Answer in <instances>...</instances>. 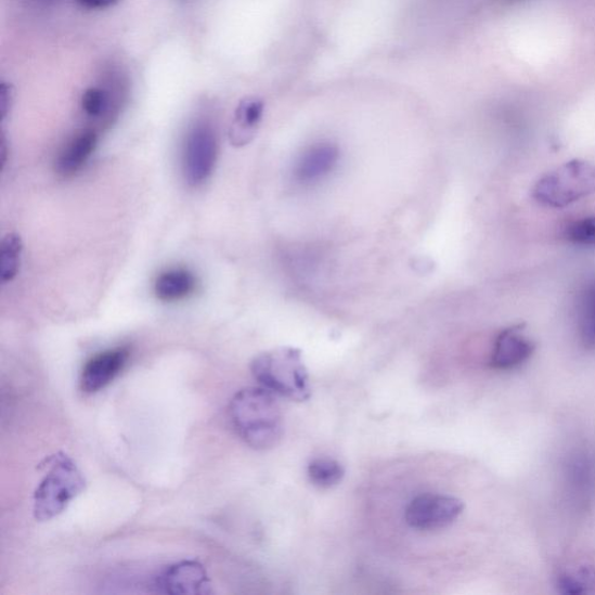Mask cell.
Masks as SVG:
<instances>
[{"label":"cell","instance_id":"10","mask_svg":"<svg viewBox=\"0 0 595 595\" xmlns=\"http://www.w3.org/2000/svg\"><path fill=\"white\" fill-rule=\"evenodd\" d=\"M340 151L332 143H319L305 152L295 169L300 183H313L324 179L339 163Z\"/></svg>","mask_w":595,"mask_h":595},{"label":"cell","instance_id":"17","mask_svg":"<svg viewBox=\"0 0 595 595\" xmlns=\"http://www.w3.org/2000/svg\"><path fill=\"white\" fill-rule=\"evenodd\" d=\"M23 255V241L20 235L10 233L2 241V262H0V275L4 284L18 276Z\"/></svg>","mask_w":595,"mask_h":595},{"label":"cell","instance_id":"1","mask_svg":"<svg viewBox=\"0 0 595 595\" xmlns=\"http://www.w3.org/2000/svg\"><path fill=\"white\" fill-rule=\"evenodd\" d=\"M230 417L237 436L255 450L275 448L284 434V419L273 393L264 388L240 390L231 400Z\"/></svg>","mask_w":595,"mask_h":595},{"label":"cell","instance_id":"14","mask_svg":"<svg viewBox=\"0 0 595 595\" xmlns=\"http://www.w3.org/2000/svg\"><path fill=\"white\" fill-rule=\"evenodd\" d=\"M197 281L193 273L185 269L167 270L157 277L154 292L159 300L180 301L195 293Z\"/></svg>","mask_w":595,"mask_h":595},{"label":"cell","instance_id":"6","mask_svg":"<svg viewBox=\"0 0 595 595\" xmlns=\"http://www.w3.org/2000/svg\"><path fill=\"white\" fill-rule=\"evenodd\" d=\"M464 510L458 497L426 493L414 497L405 512L408 525L417 530H438L452 526Z\"/></svg>","mask_w":595,"mask_h":595},{"label":"cell","instance_id":"8","mask_svg":"<svg viewBox=\"0 0 595 595\" xmlns=\"http://www.w3.org/2000/svg\"><path fill=\"white\" fill-rule=\"evenodd\" d=\"M128 359L130 349L126 347L109 349L93 357L87 362L80 375V388L87 393L105 389L120 375Z\"/></svg>","mask_w":595,"mask_h":595},{"label":"cell","instance_id":"16","mask_svg":"<svg viewBox=\"0 0 595 595\" xmlns=\"http://www.w3.org/2000/svg\"><path fill=\"white\" fill-rule=\"evenodd\" d=\"M557 588L570 595L595 593V568L584 566L562 572L557 579Z\"/></svg>","mask_w":595,"mask_h":595},{"label":"cell","instance_id":"13","mask_svg":"<svg viewBox=\"0 0 595 595\" xmlns=\"http://www.w3.org/2000/svg\"><path fill=\"white\" fill-rule=\"evenodd\" d=\"M119 95L106 87H91L82 95L85 116L100 124H109L118 115Z\"/></svg>","mask_w":595,"mask_h":595},{"label":"cell","instance_id":"20","mask_svg":"<svg viewBox=\"0 0 595 595\" xmlns=\"http://www.w3.org/2000/svg\"><path fill=\"white\" fill-rule=\"evenodd\" d=\"M77 2L91 10H104L116 5L119 0H77Z\"/></svg>","mask_w":595,"mask_h":595},{"label":"cell","instance_id":"7","mask_svg":"<svg viewBox=\"0 0 595 595\" xmlns=\"http://www.w3.org/2000/svg\"><path fill=\"white\" fill-rule=\"evenodd\" d=\"M159 593L173 595H203L212 593L210 578L197 560L174 562L160 572L155 581Z\"/></svg>","mask_w":595,"mask_h":595},{"label":"cell","instance_id":"2","mask_svg":"<svg viewBox=\"0 0 595 595\" xmlns=\"http://www.w3.org/2000/svg\"><path fill=\"white\" fill-rule=\"evenodd\" d=\"M250 370L262 388L273 394L303 403L311 398L312 390L307 365L301 350L294 347L271 349L257 355Z\"/></svg>","mask_w":595,"mask_h":595},{"label":"cell","instance_id":"12","mask_svg":"<svg viewBox=\"0 0 595 595\" xmlns=\"http://www.w3.org/2000/svg\"><path fill=\"white\" fill-rule=\"evenodd\" d=\"M264 112L261 100L249 96L241 102L230 131V140L235 147H245L259 130Z\"/></svg>","mask_w":595,"mask_h":595},{"label":"cell","instance_id":"4","mask_svg":"<svg viewBox=\"0 0 595 595\" xmlns=\"http://www.w3.org/2000/svg\"><path fill=\"white\" fill-rule=\"evenodd\" d=\"M594 192L595 165L572 159L544 174L533 189V197L543 206L565 208Z\"/></svg>","mask_w":595,"mask_h":595},{"label":"cell","instance_id":"15","mask_svg":"<svg viewBox=\"0 0 595 595\" xmlns=\"http://www.w3.org/2000/svg\"><path fill=\"white\" fill-rule=\"evenodd\" d=\"M308 475L316 488L331 489L340 484L346 476V469L336 460L321 457L309 464Z\"/></svg>","mask_w":595,"mask_h":595},{"label":"cell","instance_id":"18","mask_svg":"<svg viewBox=\"0 0 595 595\" xmlns=\"http://www.w3.org/2000/svg\"><path fill=\"white\" fill-rule=\"evenodd\" d=\"M579 329H581L584 345L595 347V285L588 289L583 298Z\"/></svg>","mask_w":595,"mask_h":595},{"label":"cell","instance_id":"21","mask_svg":"<svg viewBox=\"0 0 595 595\" xmlns=\"http://www.w3.org/2000/svg\"><path fill=\"white\" fill-rule=\"evenodd\" d=\"M12 102V94L10 87L3 83L2 86V99H0V109H2L3 119L7 118Z\"/></svg>","mask_w":595,"mask_h":595},{"label":"cell","instance_id":"9","mask_svg":"<svg viewBox=\"0 0 595 595\" xmlns=\"http://www.w3.org/2000/svg\"><path fill=\"white\" fill-rule=\"evenodd\" d=\"M535 344L525 335L521 326H513L497 335L491 364L495 368L509 370L525 363L533 355Z\"/></svg>","mask_w":595,"mask_h":595},{"label":"cell","instance_id":"5","mask_svg":"<svg viewBox=\"0 0 595 595\" xmlns=\"http://www.w3.org/2000/svg\"><path fill=\"white\" fill-rule=\"evenodd\" d=\"M218 158V139L211 125L198 122L189 131L183 150V173L190 186L210 179Z\"/></svg>","mask_w":595,"mask_h":595},{"label":"cell","instance_id":"3","mask_svg":"<svg viewBox=\"0 0 595 595\" xmlns=\"http://www.w3.org/2000/svg\"><path fill=\"white\" fill-rule=\"evenodd\" d=\"M47 468L34 496L35 519L39 522L59 517L87 488L83 473L66 454L52 456Z\"/></svg>","mask_w":595,"mask_h":595},{"label":"cell","instance_id":"11","mask_svg":"<svg viewBox=\"0 0 595 595\" xmlns=\"http://www.w3.org/2000/svg\"><path fill=\"white\" fill-rule=\"evenodd\" d=\"M99 133L85 130L76 134L63 148L56 159V170L63 176H72L82 169L95 151Z\"/></svg>","mask_w":595,"mask_h":595},{"label":"cell","instance_id":"19","mask_svg":"<svg viewBox=\"0 0 595 595\" xmlns=\"http://www.w3.org/2000/svg\"><path fill=\"white\" fill-rule=\"evenodd\" d=\"M566 237L573 245L595 247V217L571 223L567 229Z\"/></svg>","mask_w":595,"mask_h":595}]
</instances>
